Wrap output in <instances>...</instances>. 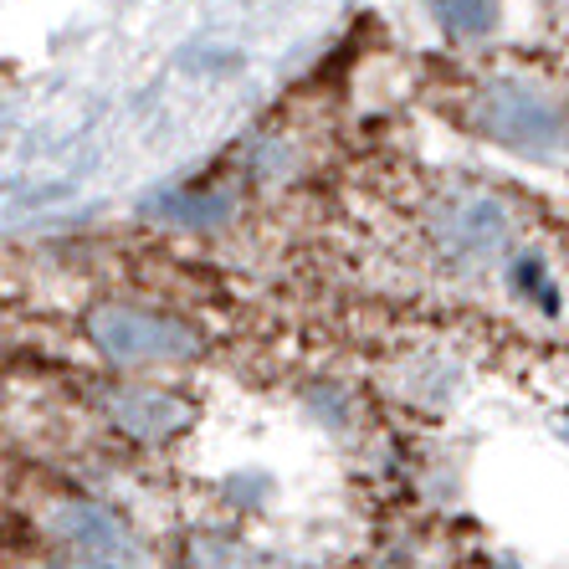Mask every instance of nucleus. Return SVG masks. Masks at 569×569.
Masks as SVG:
<instances>
[{"instance_id": "nucleus-1", "label": "nucleus", "mask_w": 569, "mask_h": 569, "mask_svg": "<svg viewBox=\"0 0 569 569\" xmlns=\"http://www.w3.org/2000/svg\"><path fill=\"white\" fill-rule=\"evenodd\" d=\"M88 339L103 349L113 365H174V359L200 355V333L186 318L159 313L139 303H98L88 313Z\"/></svg>"}, {"instance_id": "nucleus-2", "label": "nucleus", "mask_w": 569, "mask_h": 569, "mask_svg": "<svg viewBox=\"0 0 569 569\" xmlns=\"http://www.w3.org/2000/svg\"><path fill=\"white\" fill-rule=\"evenodd\" d=\"M472 119L492 144L513 149L523 159H559V149H565V108L533 82H492L477 98Z\"/></svg>"}, {"instance_id": "nucleus-3", "label": "nucleus", "mask_w": 569, "mask_h": 569, "mask_svg": "<svg viewBox=\"0 0 569 569\" xmlns=\"http://www.w3.org/2000/svg\"><path fill=\"white\" fill-rule=\"evenodd\" d=\"M431 237L451 262H482V257L503 252L508 241V211L492 196H451L431 221Z\"/></svg>"}, {"instance_id": "nucleus-4", "label": "nucleus", "mask_w": 569, "mask_h": 569, "mask_svg": "<svg viewBox=\"0 0 569 569\" xmlns=\"http://www.w3.org/2000/svg\"><path fill=\"white\" fill-rule=\"evenodd\" d=\"M108 416H113V426L123 437H139V441H164L180 426H190V406L164 396V390H113L108 396Z\"/></svg>"}, {"instance_id": "nucleus-5", "label": "nucleus", "mask_w": 569, "mask_h": 569, "mask_svg": "<svg viewBox=\"0 0 569 569\" xmlns=\"http://www.w3.org/2000/svg\"><path fill=\"white\" fill-rule=\"evenodd\" d=\"M52 529L82 559H108L113 549H123V523L108 508H93V503H62L52 513Z\"/></svg>"}, {"instance_id": "nucleus-6", "label": "nucleus", "mask_w": 569, "mask_h": 569, "mask_svg": "<svg viewBox=\"0 0 569 569\" xmlns=\"http://www.w3.org/2000/svg\"><path fill=\"white\" fill-rule=\"evenodd\" d=\"M447 27V37H488L498 21H503V11L498 6H488V0H462V6H437L431 11Z\"/></svg>"}, {"instance_id": "nucleus-7", "label": "nucleus", "mask_w": 569, "mask_h": 569, "mask_svg": "<svg viewBox=\"0 0 569 569\" xmlns=\"http://www.w3.org/2000/svg\"><path fill=\"white\" fill-rule=\"evenodd\" d=\"M159 211L170 216V221H186V226H216V221H226L231 216V200H216V196H174V200H164Z\"/></svg>"}, {"instance_id": "nucleus-8", "label": "nucleus", "mask_w": 569, "mask_h": 569, "mask_svg": "<svg viewBox=\"0 0 569 569\" xmlns=\"http://www.w3.org/2000/svg\"><path fill=\"white\" fill-rule=\"evenodd\" d=\"M62 569H123V565H113V559H78V565H62Z\"/></svg>"}]
</instances>
